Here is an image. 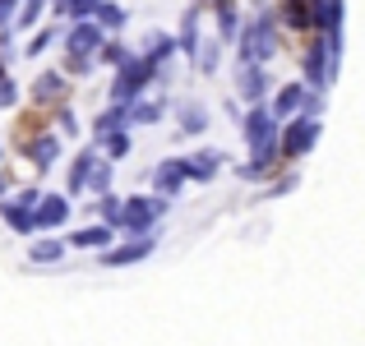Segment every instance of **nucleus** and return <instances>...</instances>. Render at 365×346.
I'll list each match as a JSON object with an SVG mask.
<instances>
[{"mask_svg":"<svg viewBox=\"0 0 365 346\" xmlns=\"http://www.w3.org/2000/svg\"><path fill=\"white\" fill-rule=\"evenodd\" d=\"M120 70L125 74L116 79V88H111V102H120V107H125V102H134L143 88H148V79H153L158 65H153V61H130V65H120Z\"/></svg>","mask_w":365,"mask_h":346,"instance_id":"f257e3e1","label":"nucleus"},{"mask_svg":"<svg viewBox=\"0 0 365 346\" xmlns=\"http://www.w3.org/2000/svg\"><path fill=\"white\" fill-rule=\"evenodd\" d=\"M162 208H167L162 199H130V204H125V217H120V231H134V236H143L153 217H162Z\"/></svg>","mask_w":365,"mask_h":346,"instance_id":"f03ea898","label":"nucleus"},{"mask_svg":"<svg viewBox=\"0 0 365 346\" xmlns=\"http://www.w3.org/2000/svg\"><path fill=\"white\" fill-rule=\"evenodd\" d=\"M314 139H319V120H310V115L292 120V130H287V139H282V157H301V152H310Z\"/></svg>","mask_w":365,"mask_h":346,"instance_id":"7ed1b4c3","label":"nucleus"},{"mask_svg":"<svg viewBox=\"0 0 365 346\" xmlns=\"http://www.w3.org/2000/svg\"><path fill=\"white\" fill-rule=\"evenodd\" d=\"M245 61H264V56H273L277 46H273V19H259L255 28H245Z\"/></svg>","mask_w":365,"mask_h":346,"instance_id":"20e7f679","label":"nucleus"},{"mask_svg":"<svg viewBox=\"0 0 365 346\" xmlns=\"http://www.w3.org/2000/svg\"><path fill=\"white\" fill-rule=\"evenodd\" d=\"M245 139H250V148H259V143H273V139H277L273 111H264V107L250 111V115H245Z\"/></svg>","mask_w":365,"mask_h":346,"instance_id":"39448f33","label":"nucleus"},{"mask_svg":"<svg viewBox=\"0 0 365 346\" xmlns=\"http://www.w3.org/2000/svg\"><path fill=\"white\" fill-rule=\"evenodd\" d=\"M148 254H153V236H143V240H134V245L107 249L102 263H107V268H125V263H139V258H148Z\"/></svg>","mask_w":365,"mask_h":346,"instance_id":"423d86ee","label":"nucleus"},{"mask_svg":"<svg viewBox=\"0 0 365 346\" xmlns=\"http://www.w3.org/2000/svg\"><path fill=\"white\" fill-rule=\"evenodd\" d=\"M33 217H37V226H42V231H51V226H61L65 217H70V204H65V199H56V194H42Z\"/></svg>","mask_w":365,"mask_h":346,"instance_id":"0eeeda50","label":"nucleus"},{"mask_svg":"<svg viewBox=\"0 0 365 346\" xmlns=\"http://www.w3.org/2000/svg\"><path fill=\"white\" fill-rule=\"evenodd\" d=\"M264 93H268V74L259 70L255 61H245V70H241V98L259 107V102H264Z\"/></svg>","mask_w":365,"mask_h":346,"instance_id":"6e6552de","label":"nucleus"},{"mask_svg":"<svg viewBox=\"0 0 365 346\" xmlns=\"http://www.w3.org/2000/svg\"><path fill=\"white\" fill-rule=\"evenodd\" d=\"M102 46V28L98 23H79L70 33V56H93Z\"/></svg>","mask_w":365,"mask_h":346,"instance_id":"1a4fd4ad","label":"nucleus"},{"mask_svg":"<svg viewBox=\"0 0 365 346\" xmlns=\"http://www.w3.org/2000/svg\"><path fill=\"white\" fill-rule=\"evenodd\" d=\"M180 180H185V162H167V167L153 171V189H158V194H176Z\"/></svg>","mask_w":365,"mask_h":346,"instance_id":"9d476101","label":"nucleus"},{"mask_svg":"<svg viewBox=\"0 0 365 346\" xmlns=\"http://www.w3.org/2000/svg\"><path fill=\"white\" fill-rule=\"evenodd\" d=\"M217 167H222V152L208 148V152H199L195 162H185V180H213Z\"/></svg>","mask_w":365,"mask_h":346,"instance_id":"9b49d317","label":"nucleus"},{"mask_svg":"<svg viewBox=\"0 0 365 346\" xmlns=\"http://www.w3.org/2000/svg\"><path fill=\"white\" fill-rule=\"evenodd\" d=\"M111 236H116V226H88V231H74L70 245H74V249H102Z\"/></svg>","mask_w":365,"mask_h":346,"instance_id":"f8f14e48","label":"nucleus"},{"mask_svg":"<svg viewBox=\"0 0 365 346\" xmlns=\"http://www.w3.org/2000/svg\"><path fill=\"white\" fill-rule=\"evenodd\" d=\"M143 46H148V56H143V61H153V65H162L171 51H180L176 37H167V33H148V42H143Z\"/></svg>","mask_w":365,"mask_h":346,"instance_id":"ddd939ff","label":"nucleus"},{"mask_svg":"<svg viewBox=\"0 0 365 346\" xmlns=\"http://www.w3.org/2000/svg\"><path fill=\"white\" fill-rule=\"evenodd\" d=\"M180 130L185 134H204L208 130V111L199 107V102H185V107H180Z\"/></svg>","mask_w":365,"mask_h":346,"instance_id":"4468645a","label":"nucleus"},{"mask_svg":"<svg viewBox=\"0 0 365 346\" xmlns=\"http://www.w3.org/2000/svg\"><path fill=\"white\" fill-rule=\"evenodd\" d=\"M176 46H180L185 56H195V51H199V14H195V9H190V14H185V23H180Z\"/></svg>","mask_w":365,"mask_h":346,"instance_id":"2eb2a0df","label":"nucleus"},{"mask_svg":"<svg viewBox=\"0 0 365 346\" xmlns=\"http://www.w3.org/2000/svg\"><path fill=\"white\" fill-rule=\"evenodd\" d=\"M93 171H98V167H93V152H79V162L70 167V189H74V194H79V189H88Z\"/></svg>","mask_w":365,"mask_h":346,"instance_id":"dca6fc26","label":"nucleus"},{"mask_svg":"<svg viewBox=\"0 0 365 346\" xmlns=\"http://www.w3.org/2000/svg\"><path fill=\"white\" fill-rule=\"evenodd\" d=\"M301 102H305V88H301V83H292V88H282V93H277L273 115H292V111H301Z\"/></svg>","mask_w":365,"mask_h":346,"instance_id":"f3484780","label":"nucleus"},{"mask_svg":"<svg viewBox=\"0 0 365 346\" xmlns=\"http://www.w3.org/2000/svg\"><path fill=\"white\" fill-rule=\"evenodd\" d=\"M125 125H130V107H120V102L98 115V134H116V130H125Z\"/></svg>","mask_w":365,"mask_h":346,"instance_id":"a211bd4d","label":"nucleus"},{"mask_svg":"<svg viewBox=\"0 0 365 346\" xmlns=\"http://www.w3.org/2000/svg\"><path fill=\"white\" fill-rule=\"evenodd\" d=\"M61 93H65L61 74H42V79L33 83V98H37V102H51V98H61Z\"/></svg>","mask_w":365,"mask_h":346,"instance_id":"6ab92c4d","label":"nucleus"},{"mask_svg":"<svg viewBox=\"0 0 365 346\" xmlns=\"http://www.w3.org/2000/svg\"><path fill=\"white\" fill-rule=\"evenodd\" d=\"M162 115V102H139V107H130V125H153Z\"/></svg>","mask_w":365,"mask_h":346,"instance_id":"aec40b11","label":"nucleus"},{"mask_svg":"<svg viewBox=\"0 0 365 346\" xmlns=\"http://www.w3.org/2000/svg\"><path fill=\"white\" fill-rule=\"evenodd\" d=\"M28 254H33V263H56V258H61V245H56V240H37Z\"/></svg>","mask_w":365,"mask_h":346,"instance_id":"412c9836","label":"nucleus"},{"mask_svg":"<svg viewBox=\"0 0 365 346\" xmlns=\"http://www.w3.org/2000/svg\"><path fill=\"white\" fill-rule=\"evenodd\" d=\"M217 28H222V37L236 33V5H232V0H222V5H217Z\"/></svg>","mask_w":365,"mask_h":346,"instance_id":"4be33fe9","label":"nucleus"},{"mask_svg":"<svg viewBox=\"0 0 365 346\" xmlns=\"http://www.w3.org/2000/svg\"><path fill=\"white\" fill-rule=\"evenodd\" d=\"M33 162H37V167H51V162H56V139H42V143H33Z\"/></svg>","mask_w":365,"mask_h":346,"instance_id":"5701e85b","label":"nucleus"},{"mask_svg":"<svg viewBox=\"0 0 365 346\" xmlns=\"http://www.w3.org/2000/svg\"><path fill=\"white\" fill-rule=\"evenodd\" d=\"M98 23L102 28H120L125 23V9L120 5H98Z\"/></svg>","mask_w":365,"mask_h":346,"instance_id":"b1692460","label":"nucleus"},{"mask_svg":"<svg viewBox=\"0 0 365 346\" xmlns=\"http://www.w3.org/2000/svg\"><path fill=\"white\" fill-rule=\"evenodd\" d=\"M102 61H107V65H130V61H134V56H130V51H125V46H120V42H107V46H102Z\"/></svg>","mask_w":365,"mask_h":346,"instance_id":"393cba45","label":"nucleus"},{"mask_svg":"<svg viewBox=\"0 0 365 346\" xmlns=\"http://www.w3.org/2000/svg\"><path fill=\"white\" fill-rule=\"evenodd\" d=\"M107 152H111L107 162H116V157H125V152H130V139H125L120 130H116V134H107Z\"/></svg>","mask_w":365,"mask_h":346,"instance_id":"a878e982","label":"nucleus"},{"mask_svg":"<svg viewBox=\"0 0 365 346\" xmlns=\"http://www.w3.org/2000/svg\"><path fill=\"white\" fill-rule=\"evenodd\" d=\"M102 217H107V226H120L125 204H116V199H102Z\"/></svg>","mask_w":365,"mask_h":346,"instance_id":"bb28decb","label":"nucleus"},{"mask_svg":"<svg viewBox=\"0 0 365 346\" xmlns=\"http://www.w3.org/2000/svg\"><path fill=\"white\" fill-rule=\"evenodd\" d=\"M46 5V0H28V5H24V14H19V23H33V19H37V9H42Z\"/></svg>","mask_w":365,"mask_h":346,"instance_id":"cd10ccee","label":"nucleus"},{"mask_svg":"<svg viewBox=\"0 0 365 346\" xmlns=\"http://www.w3.org/2000/svg\"><path fill=\"white\" fill-rule=\"evenodd\" d=\"M107 180H111V171H107V167H98V171H93V180H88V185L102 194V189H107Z\"/></svg>","mask_w":365,"mask_h":346,"instance_id":"c85d7f7f","label":"nucleus"},{"mask_svg":"<svg viewBox=\"0 0 365 346\" xmlns=\"http://www.w3.org/2000/svg\"><path fill=\"white\" fill-rule=\"evenodd\" d=\"M46 42H51V33H46V28H42V33H37L33 42H28V56H37V51H42V46H46Z\"/></svg>","mask_w":365,"mask_h":346,"instance_id":"c756f323","label":"nucleus"},{"mask_svg":"<svg viewBox=\"0 0 365 346\" xmlns=\"http://www.w3.org/2000/svg\"><path fill=\"white\" fill-rule=\"evenodd\" d=\"M199 65H204V70H213V65H217V42H208V51L199 56Z\"/></svg>","mask_w":365,"mask_h":346,"instance_id":"7c9ffc66","label":"nucleus"},{"mask_svg":"<svg viewBox=\"0 0 365 346\" xmlns=\"http://www.w3.org/2000/svg\"><path fill=\"white\" fill-rule=\"evenodd\" d=\"M14 5H19V0H0V23H9V14H14Z\"/></svg>","mask_w":365,"mask_h":346,"instance_id":"2f4dec72","label":"nucleus"}]
</instances>
